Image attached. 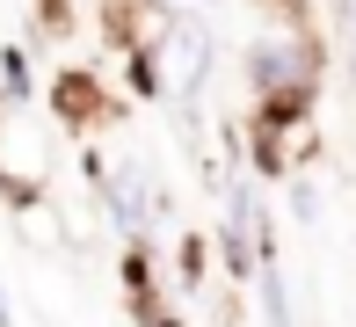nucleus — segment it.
<instances>
[{"label":"nucleus","mask_w":356,"mask_h":327,"mask_svg":"<svg viewBox=\"0 0 356 327\" xmlns=\"http://www.w3.org/2000/svg\"><path fill=\"white\" fill-rule=\"evenodd\" d=\"M254 80H262V88H284L291 80V51H254Z\"/></svg>","instance_id":"f257e3e1"}]
</instances>
